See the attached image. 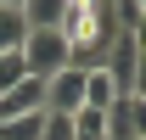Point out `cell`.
I'll use <instances>...</instances> for the list:
<instances>
[{"instance_id":"cell-1","label":"cell","mask_w":146,"mask_h":140,"mask_svg":"<svg viewBox=\"0 0 146 140\" xmlns=\"http://www.w3.org/2000/svg\"><path fill=\"white\" fill-rule=\"evenodd\" d=\"M23 62H28V79H51L56 67L73 62V45L62 39V28H28V39H23Z\"/></svg>"},{"instance_id":"cell-2","label":"cell","mask_w":146,"mask_h":140,"mask_svg":"<svg viewBox=\"0 0 146 140\" xmlns=\"http://www.w3.org/2000/svg\"><path fill=\"white\" fill-rule=\"evenodd\" d=\"M84 106V67H56L51 79H45V112H62V118H73Z\"/></svg>"},{"instance_id":"cell-3","label":"cell","mask_w":146,"mask_h":140,"mask_svg":"<svg viewBox=\"0 0 146 140\" xmlns=\"http://www.w3.org/2000/svg\"><path fill=\"white\" fill-rule=\"evenodd\" d=\"M107 140H146V101L141 95H118L107 106Z\"/></svg>"},{"instance_id":"cell-4","label":"cell","mask_w":146,"mask_h":140,"mask_svg":"<svg viewBox=\"0 0 146 140\" xmlns=\"http://www.w3.org/2000/svg\"><path fill=\"white\" fill-rule=\"evenodd\" d=\"M23 112H45V79H23L17 90L0 95V118H23Z\"/></svg>"},{"instance_id":"cell-5","label":"cell","mask_w":146,"mask_h":140,"mask_svg":"<svg viewBox=\"0 0 146 140\" xmlns=\"http://www.w3.org/2000/svg\"><path fill=\"white\" fill-rule=\"evenodd\" d=\"M17 6L28 28H62V17H68V0H17Z\"/></svg>"},{"instance_id":"cell-6","label":"cell","mask_w":146,"mask_h":140,"mask_svg":"<svg viewBox=\"0 0 146 140\" xmlns=\"http://www.w3.org/2000/svg\"><path fill=\"white\" fill-rule=\"evenodd\" d=\"M112 101H118V84H112L101 67H84V106H101V112H107Z\"/></svg>"},{"instance_id":"cell-7","label":"cell","mask_w":146,"mask_h":140,"mask_svg":"<svg viewBox=\"0 0 146 140\" xmlns=\"http://www.w3.org/2000/svg\"><path fill=\"white\" fill-rule=\"evenodd\" d=\"M23 39H28L23 6H0V51H23Z\"/></svg>"},{"instance_id":"cell-8","label":"cell","mask_w":146,"mask_h":140,"mask_svg":"<svg viewBox=\"0 0 146 140\" xmlns=\"http://www.w3.org/2000/svg\"><path fill=\"white\" fill-rule=\"evenodd\" d=\"M45 112H23V118H0V140H39Z\"/></svg>"},{"instance_id":"cell-9","label":"cell","mask_w":146,"mask_h":140,"mask_svg":"<svg viewBox=\"0 0 146 140\" xmlns=\"http://www.w3.org/2000/svg\"><path fill=\"white\" fill-rule=\"evenodd\" d=\"M23 79H28V62H23V51H0V95H6V90H17Z\"/></svg>"},{"instance_id":"cell-10","label":"cell","mask_w":146,"mask_h":140,"mask_svg":"<svg viewBox=\"0 0 146 140\" xmlns=\"http://www.w3.org/2000/svg\"><path fill=\"white\" fill-rule=\"evenodd\" d=\"M39 140H73V118H62V112H45V129H39Z\"/></svg>"},{"instance_id":"cell-11","label":"cell","mask_w":146,"mask_h":140,"mask_svg":"<svg viewBox=\"0 0 146 140\" xmlns=\"http://www.w3.org/2000/svg\"><path fill=\"white\" fill-rule=\"evenodd\" d=\"M129 95H141V101H146V62L135 67V84H129Z\"/></svg>"},{"instance_id":"cell-12","label":"cell","mask_w":146,"mask_h":140,"mask_svg":"<svg viewBox=\"0 0 146 140\" xmlns=\"http://www.w3.org/2000/svg\"><path fill=\"white\" fill-rule=\"evenodd\" d=\"M0 6H17V0H0Z\"/></svg>"}]
</instances>
